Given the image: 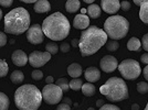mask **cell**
Returning <instances> with one entry per match:
<instances>
[{
    "instance_id": "d6986e66",
    "label": "cell",
    "mask_w": 148,
    "mask_h": 110,
    "mask_svg": "<svg viewBox=\"0 0 148 110\" xmlns=\"http://www.w3.org/2000/svg\"><path fill=\"white\" fill-rule=\"evenodd\" d=\"M81 90H82V92H83L84 96L91 97V96H93V95H95L96 88H95V86L93 85V83H85V84H83L82 88H81Z\"/></svg>"
},
{
    "instance_id": "7bdbcfd3",
    "label": "cell",
    "mask_w": 148,
    "mask_h": 110,
    "mask_svg": "<svg viewBox=\"0 0 148 110\" xmlns=\"http://www.w3.org/2000/svg\"><path fill=\"white\" fill-rule=\"evenodd\" d=\"M62 100H63V103H64V104H68V105H70V106L72 105V100H71V98L65 97V98H63Z\"/></svg>"
},
{
    "instance_id": "5bb4252c",
    "label": "cell",
    "mask_w": 148,
    "mask_h": 110,
    "mask_svg": "<svg viewBox=\"0 0 148 110\" xmlns=\"http://www.w3.org/2000/svg\"><path fill=\"white\" fill-rule=\"evenodd\" d=\"M73 25L75 29H79V30H85L90 26V18L86 14H76L73 21Z\"/></svg>"
},
{
    "instance_id": "2e32d148",
    "label": "cell",
    "mask_w": 148,
    "mask_h": 110,
    "mask_svg": "<svg viewBox=\"0 0 148 110\" xmlns=\"http://www.w3.org/2000/svg\"><path fill=\"white\" fill-rule=\"evenodd\" d=\"M33 9L37 13H45L51 10V5L48 0H38L34 3Z\"/></svg>"
},
{
    "instance_id": "7c38bea8",
    "label": "cell",
    "mask_w": 148,
    "mask_h": 110,
    "mask_svg": "<svg viewBox=\"0 0 148 110\" xmlns=\"http://www.w3.org/2000/svg\"><path fill=\"white\" fill-rule=\"evenodd\" d=\"M101 7L104 12L114 16L121 9V2L119 0H102Z\"/></svg>"
},
{
    "instance_id": "83f0119b",
    "label": "cell",
    "mask_w": 148,
    "mask_h": 110,
    "mask_svg": "<svg viewBox=\"0 0 148 110\" xmlns=\"http://www.w3.org/2000/svg\"><path fill=\"white\" fill-rule=\"evenodd\" d=\"M45 51H47V52H49L51 55L56 54V53H58V51H59V46L56 45V43L50 42L45 45Z\"/></svg>"
},
{
    "instance_id": "8d00e7d4",
    "label": "cell",
    "mask_w": 148,
    "mask_h": 110,
    "mask_svg": "<svg viewBox=\"0 0 148 110\" xmlns=\"http://www.w3.org/2000/svg\"><path fill=\"white\" fill-rule=\"evenodd\" d=\"M13 3V0H0V6L8 8Z\"/></svg>"
},
{
    "instance_id": "816d5d0a",
    "label": "cell",
    "mask_w": 148,
    "mask_h": 110,
    "mask_svg": "<svg viewBox=\"0 0 148 110\" xmlns=\"http://www.w3.org/2000/svg\"><path fill=\"white\" fill-rule=\"evenodd\" d=\"M144 110H148V103H147V105H146V107H145V109Z\"/></svg>"
},
{
    "instance_id": "74e56055",
    "label": "cell",
    "mask_w": 148,
    "mask_h": 110,
    "mask_svg": "<svg viewBox=\"0 0 148 110\" xmlns=\"http://www.w3.org/2000/svg\"><path fill=\"white\" fill-rule=\"evenodd\" d=\"M56 110H71V106L68 104H64V103H62L58 106V109Z\"/></svg>"
},
{
    "instance_id": "4fadbf2b",
    "label": "cell",
    "mask_w": 148,
    "mask_h": 110,
    "mask_svg": "<svg viewBox=\"0 0 148 110\" xmlns=\"http://www.w3.org/2000/svg\"><path fill=\"white\" fill-rule=\"evenodd\" d=\"M11 60H12L13 64L17 65L19 67L27 65V63L29 62V56L25 54L23 51L21 50H16L11 55Z\"/></svg>"
},
{
    "instance_id": "c3c4849f",
    "label": "cell",
    "mask_w": 148,
    "mask_h": 110,
    "mask_svg": "<svg viewBox=\"0 0 148 110\" xmlns=\"http://www.w3.org/2000/svg\"><path fill=\"white\" fill-rule=\"evenodd\" d=\"M85 3H88V5H92V2H94L95 0H83Z\"/></svg>"
},
{
    "instance_id": "5b68a950",
    "label": "cell",
    "mask_w": 148,
    "mask_h": 110,
    "mask_svg": "<svg viewBox=\"0 0 148 110\" xmlns=\"http://www.w3.org/2000/svg\"><path fill=\"white\" fill-rule=\"evenodd\" d=\"M99 92L104 95L106 99L113 103L123 101L130 97L126 81L123 78H118V77H111L110 79L106 80L104 85L99 87Z\"/></svg>"
},
{
    "instance_id": "52a82bcc",
    "label": "cell",
    "mask_w": 148,
    "mask_h": 110,
    "mask_svg": "<svg viewBox=\"0 0 148 110\" xmlns=\"http://www.w3.org/2000/svg\"><path fill=\"white\" fill-rule=\"evenodd\" d=\"M118 71L121 75L123 76V78L128 80H134L139 77V75L142 73V68L139 63L135 60L127 58L118 64Z\"/></svg>"
},
{
    "instance_id": "1f68e13d",
    "label": "cell",
    "mask_w": 148,
    "mask_h": 110,
    "mask_svg": "<svg viewBox=\"0 0 148 110\" xmlns=\"http://www.w3.org/2000/svg\"><path fill=\"white\" fill-rule=\"evenodd\" d=\"M99 110H121V108H118L117 106L111 104H104Z\"/></svg>"
},
{
    "instance_id": "ab89813d",
    "label": "cell",
    "mask_w": 148,
    "mask_h": 110,
    "mask_svg": "<svg viewBox=\"0 0 148 110\" xmlns=\"http://www.w3.org/2000/svg\"><path fill=\"white\" fill-rule=\"evenodd\" d=\"M143 75H144V77H145L146 81H148V65H146L145 68L143 69Z\"/></svg>"
},
{
    "instance_id": "cb8c5ba5",
    "label": "cell",
    "mask_w": 148,
    "mask_h": 110,
    "mask_svg": "<svg viewBox=\"0 0 148 110\" xmlns=\"http://www.w3.org/2000/svg\"><path fill=\"white\" fill-rule=\"evenodd\" d=\"M10 106V100L6 94L0 92V110H8Z\"/></svg>"
},
{
    "instance_id": "836d02e7",
    "label": "cell",
    "mask_w": 148,
    "mask_h": 110,
    "mask_svg": "<svg viewBox=\"0 0 148 110\" xmlns=\"http://www.w3.org/2000/svg\"><path fill=\"white\" fill-rule=\"evenodd\" d=\"M7 44V35L0 31V48H3Z\"/></svg>"
},
{
    "instance_id": "ba28073f",
    "label": "cell",
    "mask_w": 148,
    "mask_h": 110,
    "mask_svg": "<svg viewBox=\"0 0 148 110\" xmlns=\"http://www.w3.org/2000/svg\"><path fill=\"white\" fill-rule=\"evenodd\" d=\"M41 94L42 99L48 105H56L63 99V90L56 84H47Z\"/></svg>"
},
{
    "instance_id": "681fc988",
    "label": "cell",
    "mask_w": 148,
    "mask_h": 110,
    "mask_svg": "<svg viewBox=\"0 0 148 110\" xmlns=\"http://www.w3.org/2000/svg\"><path fill=\"white\" fill-rule=\"evenodd\" d=\"M81 13H82V14H85V13H87L86 9H84V8H82V9H81Z\"/></svg>"
},
{
    "instance_id": "8992f818",
    "label": "cell",
    "mask_w": 148,
    "mask_h": 110,
    "mask_svg": "<svg viewBox=\"0 0 148 110\" xmlns=\"http://www.w3.org/2000/svg\"><path fill=\"white\" fill-rule=\"evenodd\" d=\"M104 31L112 40H122L130 31V22L123 16L114 14L105 20Z\"/></svg>"
},
{
    "instance_id": "44dd1931",
    "label": "cell",
    "mask_w": 148,
    "mask_h": 110,
    "mask_svg": "<svg viewBox=\"0 0 148 110\" xmlns=\"http://www.w3.org/2000/svg\"><path fill=\"white\" fill-rule=\"evenodd\" d=\"M140 48H142V42L137 37H132V39H130V41L127 42V50L128 51L136 52V51H139Z\"/></svg>"
},
{
    "instance_id": "f5cc1de1",
    "label": "cell",
    "mask_w": 148,
    "mask_h": 110,
    "mask_svg": "<svg viewBox=\"0 0 148 110\" xmlns=\"http://www.w3.org/2000/svg\"><path fill=\"white\" fill-rule=\"evenodd\" d=\"M87 110H94V108H92V107H91V108H88Z\"/></svg>"
},
{
    "instance_id": "4dcf8cb0",
    "label": "cell",
    "mask_w": 148,
    "mask_h": 110,
    "mask_svg": "<svg viewBox=\"0 0 148 110\" xmlns=\"http://www.w3.org/2000/svg\"><path fill=\"white\" fill-rule=\"evenodd\" d=\"M31 77L34 80H41L43 78V73L40 71V69H36L31 73Z\"/></svg>"
},
{
    "instance_id": "ee69618b",
    "label": "cell",
    "mask_w": 148,
    "mask_h": 110,
    "mask_svg": "<svg viewBox=\"0 0 148 110\" xmlns=\"http://www.w3.org/2000/svg\"><path fill=\"white\" fill-rule=\"evenodd\" d=\"M79 42H80V40H77V39H73V40H72V42H71V44L75 48V46H79Z\"/></svg>"
},
{
    "instance_id": "d590c367",
    "label": "cell",
    "mask_w": 148,
    "mask_h": 110,
    "mask_svg": "<svg viewBox=\"0 0 148 110\" xmlns=\"http://www.w3.org/2000/svg\"><path fill=\"white\" fill-rule=\"evenodd\" d=\"M71 49V45L69 44V43H62L61 45H60V50H61L63 53H68L69 51Z\"/></svg>"
},
{
    "instance_id": "6da1fadb",
    "label": "cell",
    "mask_w": 148,
    "mask_h": 110,
    "mask_svg": "<svg viewBox=\"0 0 148 110\" xmlns=\"http://www.w3.org/2000/svg\"><path fill=\"white\" fill-rule=\"evenodd\" d=\"M107 34L104 30L96 25H91L82 31L79 42L80 52L83 56H90L95 54L103 45L107 42Z\"/></svg>"
},
{
    "instance_id": "f35d334b",
    "label": "cell",
    "mask_w": 148,
    "mask_h": 110,
    "mask_svg": "<svg viewBox=\"0 0 148 110\" xmlns=\"http://www.w3.org/2000/svg\"><path fill=\"white\" fill-rule=\"evenodd\" d=\"M140 62H142L143 64L148 65V53H144V54L140 56Z\"/></svg>"
},
{
    "instance_id": "8fae6325",
    "label": "cell",
    "mask_w": 148,
    "mask_h": 110,
    "mask_svg": "<svg viewBox=\"0 0 148 110\" xmlns=\"http://www.w3.org/2000/svg\"><path fill=\"white\" fill-rule=\"evenodd\" d=\"M99 66L104 73H113L118 67L117 60L112 55H106L101 60Z\"/></svg>"
},
{
    "instance_id": "9a60e30c",
    "label": "cell",
    "mask_w": 148,
    "mask_h": 110,
    "mask_svg": "<svg viewBox=\"0 0 148 110\" xmlns=\"http://www.w3.org/2000/svg\"><path fill=\"white\" fill-rule=\"evenodd\" d=\"M84 77L88 83H95L99 81L101 78V72L97 67H87L84 72Z\"/></svg>"
},
{
    "instance_id": "f546056e",
    "label": "cell",
    "mask_w": 148,
    "mask_h": 110,
    "mask_svg": "<svg viewBox=\"0 0 148 110\" xmlns=\"http://www.w3.org/2000/svg\"><path fill=\"white\" fill-rule=\"evenodd\" d=\"M137 92L142 95H145L148 92V83L147 81H140L137 84Z\"/></svg>"
},
{
    "instance_id": "b9f144b4",
    "label": "cell",
    "mask_w": 148,
    "mask_h": 110,
    "mask_svg": "<svg viewBox=\"0 0 148 110\" xmlns=\"http://www.w3.org/2000/svg\"><path fill=\"white\" fill-rule=\"evenodd\" d=\"M53 81H54V78H53L52 76H48V77L45 78V83H47V84H53Z\"/></svg>"
},
{
    "instance_id": "484cf974",
    "label": "cell",
    "mask_w": 148,
    "mask_h": 110,
    "mask_svg": "<svg viewBox=\"0 0 148 110\" xmlns=\"http://www.w3.org/2000/svg\"><path fill=\"white\" fill-rule=\"evenodd\" d=\"M56 85L59 86L60 88H61L62 90H63V92H69V89H70V85H69V80L66 79V78H63V77H61V78H59V79H56Z\"/></svg>"
},
{
    "instance_id": "7dc6e473",
    "label": "cell",
    "mask_w": 148,
    "mask_h": 110,
    "mask_svg": "<svg viewBox=\"0 0 148 110\" xmlns=\"http://www.w3.org/2000/svg\"><path fill=\"white\" fill-rule=\"evenodd\" d=\"M132 110H139V106L137 104H133L132 105Z\"/></svg>"
},
{
    "instance_id": "4316f807",
    "label": "cell",
    "mask_w": 148,
    "mask_h": 110,
    "mask_svg": "<svg viewBox=\"0 0 148 110\" xmlns=\"http://www.w3.org/2000/svg\"><path fill=\"white\" fill-rule=\"evenodd\" d=\"M8 71H9V66H8L7 62L5 61V60H1V58H0V78L7 76Z\"/></svg>"
},
{
    "instance_id": "277c9868",
    "label": "cell",
    "mask_w": 148,
    "mask_h": 110,
    "mask_svg": "<svg viewBox=\"0 0 148 110\" xmlns=\"http://www.w3.org/2000/svg\"><path fill=\"white\" fill-rule=\"evenodd\" d=\"M30 13L25 8H14L5 16V32L19 35L30 28Z\"/></svg>"
},
{
    "instance_id": "3957f363",
    "label": "cell",
    "mask_w": 148,
    "mask_h": 110,
    "mask_svg": "<svg viewBox=\"0 0 148 110\" xmlns=\"http://www.w3.org/2000/svg\"><path fill=\"white\" fill-rule=\"evenodd\" d=\"M42 100V94L34 85H22L14 92V104L19 110H38Z\"/></svg>"
},
{
    "instance_id": "d6a6232c",
    "label": "cell",
    "mask_w": 148,
    "mask_h": 110,
    "mask_svg": "<svg viewBox=\"0 0 148 110\" xmlns=\"http://www.w3.org/2000/svg\"><path fill=\"white\" fill-rule=\"evenodd\" d=\"M140 42H142L143 49L145 50L146 52H148V33H146V34L142 37V41H140Z\"/></svg>"
},
{
    "instance_id": "f907efd6",
    "label": "cell",
    "mask_w": 148,
    "mask_h": 110,
    "mask_svg": "<svg viewBox=\"0 0 148 110\" xmlns=\"http://www.w3.org/2000/svg\"><path fill=\"white\" fill-rule=\"evenodd\" d=\"M2 19V11H1V9H0V20Z\"/></svg>"
},
{
    "instance_id": "db71d44e",
    "label": "cell",
    "mask_w": 148,
    "mask_h": 110,
    "mask_svg": "<svg viewBox=\"0 0 148 110\" xmlns=\"http://www.w3.org/2000/svg\"><path fill=\"white\" fill-rule=\"evenodd\" d=\"M126 1H128V0H126Z\"/></svg>"
},
{
    "instance_id": "e0dca14e",
    "label": "cell",
    "mask_w": 148,
    "mask_h": 110,
    "mask_svg": "<svg viewBox=\"0 0 148 110\" xmlns=\"http://www.w3.org/2000/svg\"><path fill=\"white\" fill-rule=\"evenodd\" d=\"M68 74L72 78H79L82 75V66L77 63H73V64L69 65Z\"/></svg>"
},
{
    "instance_id": "f6af8a7d",
    "label": "cell",
    "mask_w": 148,
    "mask_h": 110,
    "mask_svg": "<svg viewBox=\"0 0 148 110\" xmlns=\"http://www.w3.org/2000/svg\"><path fill=\"white\" fill-rule=\"evenodd\" d=\"M103 105H104V100H103V99H99V100L96 101V107H99V108H101Z\"/></svg>"
},
{
    "instance_id": "30bf717a",
    "label": "cell",
    "mask_w": 148,
    "mask_h": 110,
    "mask_svg": "<svg viewBox=\"0 0 148 110\" xmlns=\"http://www.w3.org/2000/svg\"><path fill=\"white\" fill-rule=\"evenodd\" d=\"M27 40L32 44H40L43 42L44 33L40 24H32L27 30Z\"/></svg>"
},
{
    "instance_id": "ffe728a7",
    "label": "cell",
    "mask_w": 148,
    "mask_h": 110,
    "mask_svg": "<svg viewBox=\"0 0 148 110\" xmlns=\"http://www.w3.org/2000/svg\"><path fill=\"white\" fill-rule=\"evenodd\" d=\"M81 8V2L79 0H68L65 3V9L70 13L76 12Z\"/></svg>"
},
{
    "instance_id": "ac0fdd59",
    "label": "cell",
    "mask_w": 148,
    "mask_h": 110,
    "mask_svg": "<svg viewBox=\"0 0 148 110\" xmlns=\"http://www.w3.org/2000/svg\"><path fill=\"white\" fill-rule=\"evenodd\" d=\"M86 11H87V14H88V18L97 19L101 16V8H99V6L95 5V3L90 5L88 8L86 9Z\"/></svg>"
},
{
    "instance_id": "9c48e42d",
    "label": "cell",
    "mask_w": 148,
    "mask_h": 110,
    "mask_svg": "<svg viewBox=\"0 0 148 110\" xmlns=\"http://www.w3.org/2000/svg\"><path fill=\"white\" fill-rule=\"evenodd\" d=\"M51 60V54L49 52H40V51H33L29 55V63L32 67H42Z\"/></svg>"
},
{
    "instance_id": "60d3db41",
    "label": "cell",
    "mask_w": 148,
    "mask_h": 110,
    "mask_svg": "<svg viewBox=\"0 0 148 110\" xmlns=\"http://www.w3.org/2000/svg\"><path fill=\"white\" fill-rule=\"evenodd\" d=\"M134 1V3H135L136 6L140 7L143 3H145V2H148V0H133Z\"/></svg>"
},
{
    "instance_id": "e575fe53",
    "label": "cell",
    "mask_w": 148,
    "mask_h": 110,
    "mask_svg": "<svg viewBox=\"0 0 148 110\" xmlns=\"http://www.w3.org/2000/svg\"><path fill=\"white\" fill-rule=\"evenodd\" d=\"M121 9H123L124 11H128L130 9V1H126V0H124L121 2Z\"/></svg>"
},
{
    "instance_id": "f1b7e54d",
    "label": "cell",
    "mask_w": 148,
    "mask_h": 110,
    "mask_svg": "<svg viewBox=\"0 0 148 110\" xmlns=\"http://www.w3.org/2000/svg\"><path fill=\"white\" fill-rule=\"evenodd\" d=\"M119 48V44L116 40H112L110 42H106V50L110 52H115Z\"/></svg>"
},
{
    "instance_id": "bcb514c9",
    "label": "cell",
    "mask_w": 148,
    "mask_h": 110,
    "mask_svg": "<svg viewBox=\"0 0 148 110\" xmlns=\"http://www.w3.org/2000/svg\"><path fill=\"white\" fill-rule=\"evenodd\" d=\"M20 1H22L25 3H36L38 0H20Z\"/></svg>"
},
{
    "instance_id": "603a6c76",
    "label": "cell",
    "mask_w": 148,
    "mask_h": 110,
    "mask_svg": "<svg viewBox=\"0 0 148 110\" xmlns=\"http://www.w3.org/2000/svg\"><path fill=\"white\" fill-rule=\"evenodd\" d=\"M139 18L144 23L148 24V2H145L140 6L139 10Z\"/></svg>"
},
{
    "instance_id": "7a4b0ae2",
    "label": "cell",
    "mask_w": 148,
    "mask_h": 110,
    "mask_svg": "<svg viewBox=\"0 0 148 110\" xmlns=\"http://www.w3.org/2000/svg\"><path fill=\"white\" fill-rule=\"evenodd\" d=\"M42 30L44 35L52 41H62L70 33V22L61 12H54L43 20Z\"/></svg>"
},
{
    "instance_id": "d4e9b609",
    "label": "cell",
    "mask_w": 148,
    "mask_h": 110,
    "mask_svg": "<svg viewBox=\"0 0 148 110\" xmlns=\"http://www.w3.org/2000/svg\"><path fill=\"white\" fill-rule=\"evenodd\" d=\"M69 85L72 90H80L83 86V81L80 78H73L72 80L69 81Z\"/></svg>"
},
{
    "instance_id": "7402d4cb",
    "label": "cell",
    "mask_w": 148,
    "mask_h": 110,
    "mask_svg": "<svg viewBox=\"0 0 148 110\" xmlns=\"http://www.w3.org/2000/svg\"><path fill=\"white\" fill-rule=\"evenodd\" d=\"M10 79H11L13 84L19 85V84H21L25 80V75H23V73L21 71H13L11 76H10Z\"/></svg>"
}]
</instances>
